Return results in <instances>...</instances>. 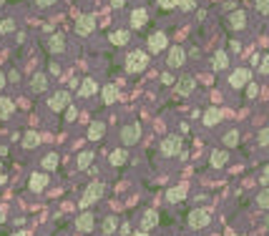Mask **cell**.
Instances as JSON below:
<instances>
[{"mask_svg": "<svg viewBox=\"0 0 269 236\" xmlns=\"http://www.w3.org/2000/svg\"><path fill=\"white\" fill-rule=\"evenodd\" d=\"M103 194H106V186H103L101 181H93V184H88L86 191H83V199H81V206L83 209H88L91 203H96L98 199H103Z\"/></svg>", "mask_w": 269, "mask_h": 236, "instance_id": "cell-1", "label": "cell"}, {"mask_svg": "<svg viewBox=\"0 0 269 236\" xmlns=\"http://www.w3.org/2000/svg\"><path fill=\"white\" fill-rule=\"evenodd\" d=\"M146 66H148V55L143 51H131L126 55V70L128 73H141V70H146Z\"/></svg>", "mask_w": 269, "mask_h": 236, "instance_id": "cell-2", "label": "cell"}, {"mask_svg": "<svg viewBox=\"0 0 269 236\" xmlns=\"http://www.w3.org/2000/svg\"><path fill=\"white\" fill-rule=\"evenodd\" d=\"M118 138H121V143L124 146H133V143H139V138H141V123H126L124 128H121V134H118Z\"/></svg>", "mask_w": 269, "mask_h": 236, "instance_id": "cell-3", "label": "cell"}, {"mask_svg": "<svg viewBox=\"0 0 269 236\" xmlns=\"http://www.w3.org/2000/svg\"><path fill=\"white\" fill-rule=\"evenodd\" d=\"M71 106V93L68 91H55L51 98H48V108L51 111H63V108H68Z\"/></svg>", "mask_w": 269, "mask_h": 236, "instance_id": "cell-4", "label": "cell"}, {"mask_svg": "<svg viewBox=\"0 0 269 236\" xmlns=\"http://www.w3.org/2000/svg\"><path fill=\"white\" fill-rule=\"evenodd\" d=\"M249 81H251V70L249 68H236V70H232V76H229V85L232 88H244Z\"/></svg>", "mask_w": 269, "mask_h": 236, "instance_id": "cell-5", "label": "cell"}, {"mask_svg": "<svg viewBox=\"0 0 269 236\" xmlns=\"http://www.w3.org/2000/svg\"><path fill=\"white\" fill-rule=\"evenodd\" d=\"M161 153H163V156L181 153V138H179V136H166V138L161 141Z\"/></svg>", "mask_w": 269, "mask_h": 236, "instance_id": "cell-6", "label": "cell"}, {"mask_svg": "<svg viewBox=\"0 0 269 236\" xmlns=\"http://www.w3.org/2000/svg\"><path fill=\"white\" fill-rule=\"evenodd\" d=\"M209 221H212V219H209V211H204V209H194L189 214V226L191 229H204Z\"/></svg>", "mask_w": 269, "mask_h": 236, "instance_id": "cell-7", "label": "cell"}, {"mask_svg": "<svg viewBox=\"0 0 269 236\" xmlns=\"http://www.w3.org/2000/svg\"><path fill=\"white\" fill-rule=\"evenodd\" d=\"M184 61H186V51H184L181 46H174V48L169 51V58H166L169 68H181Z\"/></svg>", "mask_w": 269, "mask_h": 236, "instance_id": "cell-8", "label": "cell"}, {"mask_svg": "<svg viewBox=\"0 0 269 236\" xmlns=\"http://www.w3.org/2000/svg\"><path fill=\"white\" fill-rule=\"evenodd\" d=\"M93 28H96L93 16H81V18H76V33H78V35H88V33H93Z\"/></svg>", "mask_w": 269, "mask_h": 236, "instance_id": "cell-9", "label": "cell"}, {"mask_svg": "<svg viewBox=\"0 0 269 236\" xmlns=\"http://www.w3.org/2000/svg\"><path fill=\"white\" fill-rule=\"evenodd\" d=\"M194 88H197V78H191V76H184V78L176 81V93L179 96H191Z\"/></svg>", "mask_w": 269, "mask_h": 236, "instance_id": "cell-10", "label": "cell"}, {"mask_svg": "<svg viewBox=\"0 0 269 236\" xmlns=\"http://www.w3.org/2000/svg\"><path fill=\"white\" fill-rule=\"evenodd\" d=\"M161 48H166V35H163L161 31H156V33H151V35H148V51L159 53Z\"/></svg>", "mask_w": 269, "mask_h": 236, "instance_id": "cell-11", "label": "cell"}, {"mask_svg": "<svg viewBox=\"0 0 269 236\" xmlns=\"http://www.w3.org/2000/svg\"><path fill=\"white\" fill-rule=\"evenodd\" d=\"M93 226H96L93 214H88V211H83V214L76 219V229H78V231H86V234H88V231H91Z\"/></svg>", "mask_w": 269, "mask_h": 236, "instance_id": "cell-12", "label": "cell"}, {"mask_svg": "<svg viewBox=\"0 0 269 236\" xmlns=\"http://www.w3.org/2000/svg\"><path fill=\"white\" fill-rule=\"evenodd\" d=\"M28 186H31V191L40 194V191L48 186V176H46V173H33V176H31V181H28Z\"/></svg>", "mask_w": 269, "mask_h": 236, "instance_id": "cell-13", "label": "cell"}, {"mask_svg": "<svg viewBox=\"0 0 269 236\" xmlns=\"http://www.w3.org/2000/svg\"><path fill=\"white\" fill-rule=\"evenodd\" d=\"M46 88H48V76L46 73H36L33 81H31V91L33 93H43Z\"/></svg>", "mask_w": 269, "mask_h": 236, "instance_id": "cell-14", "label": "cell"}, {"mask_svg": "<svg viewBox=\"0 0 269 236\" xmlns=\"http://www.w3.org/2000/svg\"><path fill=\"white\" fill-rule=\"evenodd\" d=\"M46 46H48V51L51 53H63L66 51V40H63V35H51L48 40H46Z\"/></svg>", "mask_w": 269, "mask_h": 236, "instance_id": "cell-15", "label": "cell"}, {"mask_svg": "<svg viewBox=\"0 0 269 236\" xmlns=\"http://www.w3.org/2000/svg\"><path fill=\"white\" fill-rule=\"evenodd\" d=\"M184 196H186V184H179V186H174V188H169V191H166V199H169L171 203L184 201Z\"/></svg>", "mask_w": 269, "mask_h": 236, "instance_id": "cell-16", "label": "cell"}, {"mask_svg": "<svg viewBox=\"0 0 269 236\" xmlns=\"http://www.w3.org/2000/svg\"><path fill=\"white\" fill-rule=\"evenodd\" d=\"M13 113H16V103H13L8 96L0 98V118H10Z\"/></svg>", "mask_w": 269, "mask_h": 236, "instance_id": "cell-17", "label": "cell"}, {"mask_svg": "<svg viewBox=\"0 0 269 236\" xmlns=\"http://www.w3.org/2000/svg\"><path fill=\"white\" fill-rule=\"evenodd\" d=\"M103 134H106V126H103L101 121H96V123L88 126V138H91V141H101Z\"/></svg>", "mask_w": 269, "mask_h": 236, "instance_id": "cell-18", "label": "cell"}, {"mask_svg": "<svg viewBox=\"0 0 269 236\" xmlns=\"http://www.w3.org/2000/svg\"><path fill=\"white\" fill-rule=\"evenodd\" d=\"M212 66H214V70H224V68L229 66V53H227V51H216Z\"/></svg>", "mask_w": 269, "mask_h": 236, "instance_id": "cell-19", "label": "cell"}, {"mask_svg": "<svg viewBox=\"0 0 269 236\" xmlns=\"http://www.w3.org/2000/svg\"><path fill=\"white\" fill-rule=\"evenodd\" d=\"M219 121H221V111H219V108L204 111V126H216Z\"/></svg>", "mask_w": 269, "mask_h": 236, "instance_id": "cell-20", "label": "cell"}, {"mask_svg": "<svg viewBox=\"0 0 269 236\" xmlns=\"http://www.w3.org/2000/svg\"><path fill=\"white\" fill-rule=\"evenodd\" d=\"M146 20H148V16H146L143 8H139V10L131 13V28H141V25H146Z\"/></svg>", "mask_w": 269, "mask_h": 236, "instance_id": "cell-21", "label": "cell"}, {"mask_svg": "<svg viewBox=\"0 0 269 236\" xmlns=\"http://www.w3.org/2000/svg\"><path fill=\"white\" fill-rule=\"evenodd\" d=\"M227 23H229V28H236V31H239V28H244V25H247V20H244V13H242V10L232 13V16L227 18Z\"/></svg>", "mask_w": 269, "mask_h": 236, "instance_id": "cell-22", "label": "cell"}, {"mask_svg": "<svg viewBox=\"0 0 269 236\" xmlns=\"http://www.w3.org/2000/svg\"><path fill=\"white\" fill-rule=\"evenodd\" d=\"M96 88H98V85H96L93 78H83V83H81V88H78V93H81V96H93Z\"/></svg>", "mask_w": 269, "mask_h": 236, "instance_id": "cell-23", "label": "cell"}, {"mask_svg": "<svg viewBox=\"0 0 269 236\" xmlns=\"http://www.w3.org/2000/svg\"><path fill=\"white\" fill-rule=\"evenodd\" d=\"M101 96H103V103H113L116 101V96H118V91H116V85L113 83H108V85H103V91H101Z\"/></svg>", "mask_w": 269, "mask_h": 236, "instance_id": "cell-24", "label": "cell"}, {"mask_svg": "<svg viewBox=\"0 0 269 236\" xmlns=\"http://www.w3.org/2000/svg\"><path fill=\"white\" fill-rule=\"evenodd\" d=\"M108 40L113 43V46H126V43H128V31H113L108 35Z\"/></svg>", "mask_w": 269, "mask_h": 236, "instance_id": "cell-25", "label": "cell"}, {"mask_svg": "<svg viewBox=\"0 0 269 236\" xmlns=\"http://www.w3.org/2000/svg\"><path fill=\"white\" fill-rule=\"evenodd\" d=\"M227 158H229L227 151H214V153H212V166H214V169L227 166Z\"/></svg>", "mask_w": 269, "mask_h": 236, "instance_id": "cell-26", "label": "cell"}, {"mask_svg": "<svg viewBox=\"0 0 269 236\" xmlns=\"http://www.w3.org/2000/svg\"><path fill=\"white\" fill-rule=\"evenodd\" d=\"M151 226H156V211H146V214H143V219H141V229H143V231H148Z\"/></svg>", "mask_w": 269, "mask_h": 236, "instance_id": "cell-27", "label": "cell"}, {"mask_svg": "<svg viewBox=\"0 0 269 236\" xmlns=\"http://www.w3.org/2000/svg\"><path fill=\"white\" fill-rule=\"evenodd\" d=\"M38 143H40V136H38V134H33V131H28L25 138H23V146H25V149H36Z\"/></svg>", "mask_w": 269, "mask_h": 236, "instance_id": "cell-28", "label": "cell"}, {"mask_svg": "<svg viewBox=\"0 0 269 236\" xmlns=\"http://www.w3.org/2000/svg\"><path fill=\"white\" fill-rule=\"evenodd\" d=\"M257 206L259 209H269V186H264L257 194Z\"/></svg>", "mask_w": 269, "mask_h": 236, "instance_id": "cell-29", "label": "cell"}, {"mask_svg": "<svg viewBox=\"0 0 269 236\" xmlns=\"http://www.w3.org/2000/svg\"><path fill=\"white\" fill-rule=\"evenodd\" d=\"M40 164H43V169H46V171H53V169L58 166V153H48V156H43Z\"/></svg>", "mask_w": 269, "mask_h": 236, "instance_id": "cell-30", "label": "cell"}, {"mask_svg": "<svg viewBox=\"0 0 269 236\" xmlns=\"http://www.w3.org/2000/svg\"><path fill=\"white\" fill-rule=\"evenodd\" d=\"M126 158H128L126 151H124V149H118V151L111 153V164H113V166H124V164H126Z\"/></svg>", "mask_w": 269, "mask_h": 236, "instance_id": "cell-31", "label": "cell"}, {"mask_svg": "<svg viewBox=\"0 0 269 236\" xmlns=\"http://www.w3.org/2000/svg\"><path fill=\"white\" fill-rule=\"evenodd\" d=\"M91 164H93V153H91V151L78 153V169H88Z\"/></svg>", "mask_w": 269, "mask_h": 236, "instance_id": "cell-32", "label": "cell"}, {"mask_svg": "<svg viewBox=\"0 0 269 236\" xmlns=\"http://www.w3.org/2000/svg\"><path fill=\"white\" fill-rule=\"evenodd\" d=\"M13 31H16V20H13V18L0 20V33H13Z\"/></svg>", "mask_w": 269, "mask_h": 236, "instance_id": "cell-33", "label": "cell"}, {"mask_svg": "<svg viewBox=\"0 0 269 236\" xmlns=\"http://www.w3.org/2000/svg\"><path fill=\"white\" fill-rule=\"evenodd\" d=\"M224 143H227V146H236L239 143V131H227V134H224Z\"/></svg>", "mask_w": 269, "mask_h": 236, "instance_id": "cell-34", "label": "cell"}, {"mask_svg": "<svg viewBox=\"0 0 269 236\" xmlns=\"http://www.w3.org/2000/svg\"><path fill=\"white\" fill-rule=\"evenodd\" d=\"M113 231H116V219L108 216L106 221H103V234H113Z\"/></svg>", "mask_w": 269, "mask_h": 236, "instance_id": "cell-35", "label": "cell"}, {"mask_svg": "<svg viewBox=\"0 0 269 236\" xmlns=\"http://www.w3.org/2000/svg\"><path fill=\"white\" fill-rule=\"evenodd\" d=\"M257 138H259V143H262V146H269V126L259 131V134H257Z\"/></svg>", "mask_w": 269, "mask_h": 236, "instance_id": "cell-36", "label": "cell"}, {"mask_svg": "<svg viewBox=\"0 0 269 236\" xmlns=\"http://www.w3.org/2000/svg\"><path fill=\"white\" fill-rule=\"evenodd\" d=\"M156 3H159V8H163V10H171V8L179 5V0H156Z\"/></svg>", "mask_w": 269, "mask_h": 236, "instance_id": "cell-37", "label": "cell"}, {"mask_svg": "<svg viewBox=\"0 0 269 236\" xmlns=\"http://www.w3.org/2000/svg\"><path fill=\"white\" fill-rule=\"evenodd\" d=\"M257 93H259V85L254 83V81H249V83H247V96H249V98H254Z\"/></svg>", "mask_w": 269, "mask_h": 236, "instance_id": "cell-38", "label": "cell"}, {"mask_svg": "<svg viewBox=\"0 0 269 236\" xmlns=\"http://www.w3.org/2000/svg\"><path fill=\"white\" fill-rule=\"evenodd\" d=\"M76 113H78L76 106H68V108H66V121H76Z\"/></svg>", "mask_w": 269, "mask_h": 236, "instance_id": "cell-39", "label": "cell"}, {"mask_svg": "<svg viewBox=\"0 0 269 236\" xmlns=\"http://www.w3.org/2000/svg\"><path fill=\"white\" fill-rule=\"evenodd\" d=\"M257 13H269V0H257Z\"/></svg>", "mask_w": 269, "mask_h": 236, "instance_id": "cell-40", "label": "cell"}, {"mask_svg": "<svg viewBox=\"0 0 269 236\" xmlns=\"http://www.w3.org/2000/svg\"><path fill=\"white\" fill-rule=\"evenodd\" d=\"M259 70H262V73H269V55H264V58H262V63H259Z\"/></svg>", "mask_w": 269, "mask_h": 236, "instance_id": "cell-41", "label": "cell"}, {"mask_svg": "<svg viewBox=\"0 0 269 236\" xmlns=\"http://www.w3.org/2000/svg\"><path fill=\"white\" fill-rule=\"evenodd\" d=\"M179 5H181L184 10H191L194 8V0H179Z\"/></svg>", "mask_w": 269, "mask_h": 236, "instance_id": "cell-42", "label": "cell"}, {"mask_svg": "<svg viewBox=\"0 0 269 236\" xmlns=\"http://www.w3.org/2000/svg\"><path fill=\"white\" fill-rule=\"evenodd\" d=\"M262 184H264V186H269V164L264 166V173H262Z\"/></svg>", "mask_w": 269, "mask_h": 236, "instance_id": "cell-43", "label": "cell"}, {"mask_svg": "<svg viewBox=\"0 0 269 236\" xmlns=\"http://www.w3.org/2000/svg\"><path fill=\"white\" fill-rule=\"evenodd\" d=\"M53 3H55V0H36V5H40V8H48Z\"/></svg>", "mask_w": 269, "mask_h": 236, "instance_id": "cell-44", "label": "cell"}, {"mask_svg": "<svg viewBox=\"0 0 269 236\" xmlns=\"http://www.w3.org/2000/svg\"><path fill=\"white\" fill-rule=\"evenodd\" d=\"M8 81H10V83H16V81H18V70H16V68L8 73Z\"/></svg>", "mask_w": 269, "mask_h": 236, "instance_id": "cell-45", "label": "cell"}, {"mask_svg": "<svg viewBox=\"0 0 269 236\" xmlns=\"http://www.w3.org/2000/svg\"><path fill=\"white\" fill-rule=\"evenodd\" d=\"M161 81H163V83H166V85H171V83H174V78L169 76V73H163V76H161Z\"/></svg>", "mask_w": 269, "mask_h": 236, "instance_id": "cell-46", "label": "cell"}, {"mask_svg": "<svg viewBox=\"0 0 269 236\" xmlns=\"http://www.w3.org/2000/svg\"><path fill=\"white\" fill-rule=\"evenodd\" d=\"M5 81H8V76H5V73H3V70H0V91H3V85H5Z\"/></svg>", "mask_w": 269, "mask_h": 236, "instance_id": "cell-47", "label": "cell"}, {"mask_svg": "<svg viewBox=\"0 0 269 236\" xmlns=\"http://www.w3.org/2000/svg\"><path fill=\"white\" fill-rule=\"evenodd\" d=\"M124 3H126V0H111L113 8H124Z\"/></svg>", "mask_w": 269, "mask_h": 236, "instance_id": "cell-48", "label": "cell"}, {"mask_svg": "<svg viewBox=\"0 0 269 236\" xmlns=\"http://www.w3.org/2000/svg\"><path fill=\"white\" fill-rule=\"evenodd\" d=\"M51 73H55V76H58V73H61V68H58V63H51Z\"/></svg>", "mask_w": 269, "mask_h": 236, "instance_id": "cell-49", "label": "cell"}, {"mask_svg": "<svg viewBox=\"0 0 269 236\" xmlns=\"http://www.w3.org/2000/svg\"><path fill=\"white\" fill-rule=\"evenodd\" d=\"M3 221H5V214H3V211H0V224H3Z\"/></svg>", "mask_w": 269, "mask_h": 236, "instance_id": "cell-50", "label": "cell"}, {"mask_svg": "<svg viewBox=\"0 0 269 236\" xmlns=\"http://www.w3.org/2000/svg\"><path fill=\"white\" fill-rule=\"evenodd\" d=\"M133 236H148V234H146V231H139V234H133Z\"/></svg>", "mask_w": 269, "mask_h": 236, "instance_id": "cell-51", "label": "cell"}, {"mask_svg": "<svg viewBox=\"0 0 269 236\" xmlns=\"http://www.w3.org/2000/svg\"><path fill=\"white\" fill-rule=\"evenodd\" d=\"M13 236H28V234H25V231H18V234H13Z\"/></svg>", "mask_w": 269, "mask_h": 236, "instance_id": "cell-52", "label": "cell"}, {"mask_svg": "<svg viewBox=\"0 0 269 236\" xmlns=\"http://www.w3.org/2000/svg\"><path fill=\"white\" fill-rule=\"evenodd\" d=\"M267 226H269V216H267Z\"/></svg>", "mask_w": 269, "mask_h": 236, "instance_id": "cell-53", "label": "cell"}, {"mask_svg": "<svg viewBox=\"0 0 269 236\" xmlns=\"http://www.w3.org/2000/svg\"><path fill=\"white\" fill-rule=\"evenodd\" d=\"M3 3H5V0H0V5H3Z\"/></svg>", "mask_w": 269, "mask_h": 236, "instance_id": "cell-54", "label": "cell"}, {"mask_svg": "<svg viewBox=\"0 0 269 236\" xmlns=\"http://www.w3.org/2000/svg\"><path fill=\"white\" fill-rule=\"evenodd\" d=\"M267 113H269V108H267Z\"/></svg>", "mask_w": 269, "mask_h": 236, "instance_id": "cell-55", "label": "cell"}]
</instances>
